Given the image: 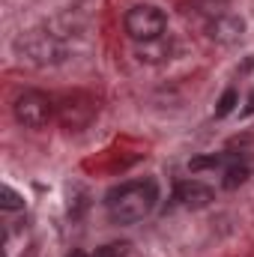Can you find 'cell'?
<instances>
[{
  "label": "cell",
  "mask_w": 254,
  "mask_h": 257,
  "mask_svg": "<svg viewBox=\"0 0 254 257\" xmlns=\"http://www.w3.org/2000/svg\"><path fill=\"white\" fill-rule=\"evenodd\" d=\"M156 200H159V189H156L153 180H135V183H123L120 189L108 192L105 209H108L111 221L135 224V221H141L153 212Z\"/></svg>",
  "instance_id": "obj_1"
},
{
  "label": "cell",
  "mask_w": 254,
  "mask_h": 257,
  "mask_svg": "<svg viewBox=\"0 0 254 257\" xmlns=\"http://www.w3.org/2000/svg\"><path fill=\"white\" fill-rule=\"evenodd\" d=\"M123 27H126V33L135 42H147V39H156V36L165 33L168 15L159 6H153V3H138V6H132L126 12Z\"/></svg>",
  "instance_id": "obj_2"
},
{
  "label": "cell",
  "mask_w": 254,
  "mask_h": 257,
  "mask_svg": "<svg viewBox=\"0 0 254 257\" xmlns=\"http://www.w3.org/2000/svg\"><path fill=\"white\" fill-rule=\"evenodd\" d=\"M15 120L27 128H45L54 120V102L42 93V90H24L15 96L12 102Z\"/></svg>",
  "instance_id": "obj_3"
},
{
  "label": "cell",
  "mask_w": 254,
  "mask_h": 257,
  "mask_svg": "<svg viewBox=\"0 0 254 257\" xmlns=\"http://www.w3.org/2000/svg\"><path fill=\"white\" fill-rule=\"evenodd\" d=\"M18 51L33 63H57V60H63V45H60L57 33H45V30H33V33L21 36Z\"/></svg>",
  "instance_id": "obj_4"
},
{
  "label": "cell",
  "mask_w": 254,
  "mask_h": 257,
  "mask_svg": "<svg viewBox=\"0 0 254 257\" xmlns=\"http://www.w3.org/2000/svg\"><path fill=\"white\" fill-rule=\"evenodd\" d=\"M242 33H245V21L236 18V15H230V12L206 21V36L212 42H218V45H236L242 39Z\"/></svg>",
  "instance_id": "obj_5"
},
{
  "label": "cell",
  "mask_w": 254,
  "mask_h": 257,
  "mask_svg": "<svg viewBox=\"0 0 254 257\" xmlns=\"http://www.w3.org/2000/svg\"><path fill=\"white\" fill-rule=\"evenodd\" d=\"M57 114H60V123H63L66 128H81L93 120L96 105H93L90 99H84V96H69L63 105L57 108Z\"/></svg>",
  "instance_id": "obj_6"
},
{
  "label": "cell",
  "mask_w": 254,
  "mask_h": 257,
  "mask_svg": "<svg viewBox=\"0 0 254 257\" xmlns=\"http://www.w3.org/2000/svg\"><path fill=\"white\" fill-rule=\"evenodd\" d=\"M171 54H174V42H171L168 33H162V36H156V39H147V42H138V45H135V57H138L141 63H150V66L168 63Z\"/></svg>",
  "instance_id": "obj_7"
},
{
  "label": "cell",
  "mask_w": 254,
  "mask_h": 257,
  "mask_svg": "<svg viewBox=\"0 0 254 257\" xmlns=\"http://www.w3.org/2000/svg\"><path fill=\"white\" fill-rule=\"evenodd\" d=\"M174 200H177L180 206H186V209H203V206H209V203L215 200V192H212L209 186L197 183V180H186V183L177 186Z\"/></svg>",
  "instance_id": "obj_8"
},
{
  "label": "cell",
  "mask_w": 254,
  "mask_h": 257,
  "mask_svg": "<svg viewBox=\"0 0 254 257\" xmlns=\"http://www.w3.org/2000/svg\"><path fill=\"white\" fill-rule=\"evenodd\" d=\"M189 3L197 15H206V18H218L230 6V0H189Z\"/></svg>",
  "instance_id": "obj_9"
},
{
  "label": "cell",
  "mask_w": 254,
  "mask_h": 257,
  "mask_svg": "<svg viewBox=\"0 0 254 257\" xmlns=\"http://www.w3.org/2000/svg\"><path fill=\"white\" fill-rule=\"evenodd\" d=\"M245 180H248V168H245V165H239V162H233V165L224 171L221 186H224V189H236V186H242Z\"/></svg>",
  "instance_id": "obj_10"
},
{
  "label": "cell",
  "mask_w": 254,
  "mask_h": 257,
  "mask_svg": "<svg viewBox=\"0 0 254 257\" xmlns=\"http://www.w3.org/2000/svg\"><path fill=\"white\" fill-rule=\"evenodd\" d=\"M224 162H236L233 156H200V159H191L189 162V171H206V168H221Z\"/></svg>",
  "instance_id": "obj_11"
},
{
  "label": "cell",
  "mask_w": 254,
  "mask_h": 257,
  "mask_svg": "<svg viewBox=\"0 0 254 257\" xmlns=\"http://www.w3.org/2000/svg\"><path fill=\"white\" fill-rule=\"evenodd\" d=\"M233 108H236V90H224L218 105H215V117H227Z\"/></svg>",
  "instance_id": "obj_12"
},
{
  "label": "cell",
  "mask_w": 254,
  "mask_h": 257,
  "mask_svg": "<svg viewBox=\"0 0 254 257\" xmlns=\"http://www.w3.org/2000/svg\"><path fill=\"white\" fill-rule=\"evenodd\" d=\"M0 197H3V200H0V203H3V209H21V206H24V197L15 192V189H9V186H3V189H0Z\"/></svg>",
  "instance_id": "obj_13"
},
{
  "label": "cell",
  "mask_w": 254,
  "mask_h": 257,
  "mask_svg": "<svg viewBox=\"0 0 254 257\" xmlns=\"http://www.w3.org/2000/svg\"><path fill=\"white\" fill-rule=\"evenodd\" d=\"M93 257H126V245H102V248H96V254Z\"/></svg>",
  "instance_id": "obj_14"
},
{
  "label": "cell",
  "mask_w": 254,
  "mask_h": 257,
  "mask_svg": "<svg viewBox=\"0 0 254 257\" xmlns=\"http://www.w3.org/2000/svg\"><path fill=\"white\" fill-rule=\"evenodd\" d=\"M242 114H254V93L248 96V105H245V111H242Z\"/></svg>",
  "instance_id": "obj_15"
},
{
  "label": "cell",
  "mask_w": 254,
  "mask_h": 257,
  "mask_svg": "<svg viewBox=\"0 0 254 257\" xmlns=\"http://www.w3.org/2000/svg\"><path fill=\"white\" fill-rule=\"evenodd\" d=\"M69 257H84V251H78V248H75V251H72Z\"/></svg>",
  "instance_id": "obj_16"
}]
</instances>
